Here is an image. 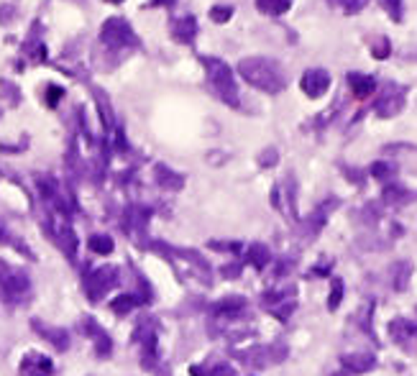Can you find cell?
Here are the masks:
<instances>
[{"label":"cell","instance_id":"1","mask_svg":"<svg viewBox=\"0 0 417 376\" xmlns=\"http://www.w3.org/2000/svg\"><path fill=\"white\" fill-rule=\"evenodd\" d=\"M239 74L251 85V88L276 95L287 88V74H284L282 64H276L274 60L267 57H246L239 62Z\"/></svg>","mask_w":417,"mask_h":376},{"label":"cell","instance_id":"2","mask_svg":"<svg viewBox=\"0 0 417 376\" xmlns=\"http://www.w3.org/2000/svg\"><path fill=\"white\" fill-rule=\"evenodd\" d=\"M202 64H205V74H208L210 88L215 90V95L228 103L231 108L239 105V88H236V74L223 60L218 57H202Z\"/></svg>","mask_w":417,"mask_h":376},{"label":"cell","instance_id":"3","mask_svg":"<svg viewBox=\"0 0 417 376\" xmlns=\"http://www.w3.org/2000/svg\"><path fill=\"white\" fill-rule=\"evenodd\" d=\"M100 39L111 49H131V46L141 44L139 36H136V31L131 29V23L126 18H120V15H113V18H108L100 26Z\"/></svg>","mask_w":417,"mask_h":376},{"label":"cell","instance_id":"4","mask_svg":"<svg viewBox=\"0 0 417 376\" xmlns=\"http://www.w3.org/2000/svg\"><path fill=\"white\" fill-rule=\"evenodd\" d=\"M402 108H404V88H400L395 82H387V85L381 88L376 105H374L376 116H379V118H395V116L402 113Z\"/></svg>","mask_w":417,"mask_h":376},{"label":"cell","instance_id":"5","mask_svg":"<svg viewBox=\"0 0 417 376\" xmlns=\"http://www.w3.org/2000/svg\"><path fill=\"white\" fill-rule=\"evenodd\" d=\"M299 88L307 97H323L330 88V74L325 69H307L299 80Z\"/></svg>","mask_w":417,"mask_h":376},{"label":"cell","instance_id":"6","mask_svg":"<svg viewBox=\"0 0 417 376\" xmlns=\"http://www.w3.org/2000/svg\"><path fill=\"white\" fill-rule=\"evenodd\" d=\"M171 36L174 41L179 44H192L195 36H197V21H195V15H182L177 21L171 23Z\"/></svg>","mask_w":417,"mask_h":376},{"label":"cell","instance_id":"7","mask_svg":"<svg viewBox=\"0 0 417 376\" xmlns=\"http://www.w3.org/2000/svg\"><path fill=\"white\" fill-rule=\"evenodd\" d=\"M115 277H118V272L113 269V266H105V269H100V272H95L92 277H90V295L92 297H100L105 295L108 289L115 284Z\"/></svg>","mask_w":417,"mask_h":376},{"label":"cell","instance_id":"8","mask_svg":"<svg viewBox=\"0 0 417 376\" xmlns=\"http://www.w3.org/2000/svg\"><path fill=\"white\" fill-rule=\"evenodd\" d=\"M348 88L356 97H369L376 92V80L372 74L364 72H348Z\"/></svg>","mask_w":417,"mask_h":376},{"label":"cell","instance_id":"9","mask_svg":"<svg viewBox=\"0 0 417 376\" xmlns=\"http://www.w3.org/2000/svg\"><path fill=\"white\" fill-rule=\"evenodd\" d=\"M253 3H256L259 13L271 15V18H279V15L292 11V0H253Z\"/></svg>","mask_w":417,"mask_h":376},{"label":"cell","instance_id":"10","mask_svg":"<svg viewBox=\"0 0 417 376\" xmlns=\"http://www.w3.org/2000/svg\"><path fill=\"white\" fill-rule=\"evenodd\" d=\"M341 361L348 371H369L374 366V356L361 351V354H346Z\"/></svg>","mask_w":417,"mask_h":376},{"label":"cell","instance_id":"11","mask_svg":"<svg viewBox=\"0 0 417 376\" xmlns=\"http://www.w3.org/2000/svg\"><path fill=\"white\" fill-rule=\"evenodd\" d=\"M328 3L333 8H338V11H343L346 15H356L361 13L372 0H328Z\"/></svg>","mask_w":417,"mask_h":376},{"label":"cell","instance_id":"12","mask_svg":"<svg viewBox=\"0 0 417 376\" xmlns=\"http://www.w3.org/2000/svg\"><path fill=\"white\" fill-rule=\"evenodd\" d=\"M410 197H412V192H407L404 187L389 185L387 190H384V202H389V205H402V202H407Z\"/></svg>","mask_w":417,"mask_h":376},{"label":"cell","instance_id":"13","mask_svg":"<svg viewBox=\"0 0 417 376\" xmlns=\"http://www.w3.org/2000/svg\"><path fill=\"white\" fill-rule=\"evenodd\" d=\"M36 330L41 333L46 340H52L57 348H67V333L64 330H52V328H46L44 323H36Z\"/></svg>","mask_w":417,"mask_h":376},{"label":"cell","instance_id":"14","mask_svg":"<svg viewBox=\"0 0 417 376\" xmlns=\"http://www.w3.org/2000/svg\"><path fill=\"white\" fill-rule=\"evenodd\" d=\"M372 174H374L376 179H381V182H389V179H392V177L397 174V167H395L392 162H376V164L372 167Z\"/></svg>","mask_w":417,"mask_h":376},{"label":"cell","instance_id":"15","mask_svg":"<svg viewBox=\"0 0 417 376\" xmlns=\"http://www.w3.org/2000/svg\"><path fill=\"white\" fill-rule=\"evenodd\" d=\"M248 258H251L253 266H267L269 264V249H267V246H261V244L251 246V251H248Z\"/></svg>","mask_w":417,"mask_h":376},{"label":"cell","instance_id":"16","mask_svg":"<svg viewBox=\"0 0 417 376\" xmlns=\"http://www.w3.org/2000/svg\"><path fill=\"white\" fill-rule=\"evenodd\" d=\"M210 18L215 23H228L233 18V6H213L210 8Z\"/></svg>","mask_w":417,"mask_h":376},{"label":"cell","instance_id":"17","mask_svg":"<svg viewBox=\"0 0 417 376\" xmlns=\"http://www.w3.org/2000/svg\"><path fill=\"white\" fill-rule=\"evenodd\" d=\"M415 333V328H412L407 320H397V323H392V335H395L397 340H407Z\"/></svg>","mask_w":417,"mask_h":376},{"label":"cell","instance_id":"18","mask_svg":"<svg viewBox=\"0 0 417 376\" xmlns=\"http://www.w3.org/2000/svg\"><path fill=\"white\" fill-rule=\"evenodd\" d=\"M90 246H92V251H97V253H111L113 251V241L108 236H92L90 238Z\"/></svg>","mask_w":417,"mask_h":376},{"label":"cell","instance_id":"19","mask_svg":"<svg viewBox=\"0 0 417 376\" xmlns=\"http://www.w3.org/2000/svg\"><path fill=\"white\" fill-rule=\"evenodd\" d=\"M381 6L387 8L392 21H402V0H381Z\"/></svg>","mask_w":417,"mask_h":376},{"label":"cell","instance_id":"20","mask_svg":"<svg viewBox=\"0 0 417 376\" xmlns=\"http://www.w3.org/2000/svg\"><path fill=\"white\" fill-rule=\"evenodd\" d=\"M389 52H392V46H389V39H381L379 44L374 46V57H376V60H387Z\"/></svg>","mask_w":417,"mask_h":376},{"label":"cell","instance_id":"21","mask_svg":"<svg viewBox=\"0 0 417 376\" xmlns=\"http://www.w3.org/2000/svg\"><path fill=\"white\" fill-rule=\"evenodd\" d=\"M274 162H276V148H267V151L261 154V164H264V167H271Z\"/></svg>","mask_w":417,"mask_h":376},{"label":"cell","instance_id":"22","mask_svg":"<svg viewBox=\"0 0 417 376\" xmlns=\"http://www.w3.org/2000/svg\"><path fill=\"white\" fill-rule=\"evenodd\" d=\"M131 302H134V300H131V297H120V300H115V310H131Z\"/></svg>","mask_w":417,"mask_h":376},{"label":"cell","instance_id":"23","mask_svg":"<svg viewBox=\"0 0 417 376\" xmlns=\"http://www.w3.org/2000/svg\"><path fill=\"white\" fill-rule=\"evenodd\" d=\"M341 295H343V287H341V281H335V287H333V295H330V307H335V300H341Z\"/></svg>","mask_w":417,"mask_h":376},{"label":"cell","instance_id":"24","mask_svg":"<svg viewBox=\"0 0 417 376\" xmlns=\"http://www.w3.org/2000/svg\"><path fill=\"white\" fill-rule=\"evenodd\" d=\"M108 3H123V0H108Z\"/></svg>","mask_w":417,"mask_h":376}]
</instances>
